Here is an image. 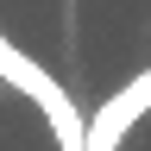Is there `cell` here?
Returning <instances> with one entry per match:
<instances>
[{"mask_svg":"<svg viewBox=\"0 0 151 151\" xmlns=\"http://www.w3.org/2000/svg\"><path fill=\"white\" fill-rule=\"evenodd\" d=\"M0 82H6V88H19L38 113H44V126H50L57 151H82V145H88V120L76 113V101L63 94V82H57L44 63H32V57L19 50L6 32H0Z\"/></svg>","mask_w":151,"mask_h":151,"instance_id":"6da1fadb","label":"cell"},{"mask_svg":"<svg viewBox=\"0 0 151 151\" xmlns=\"http://www.w3.org/2000/svg\"><path fill=\"white\" fill-rule=\"evenodd\" d=\"M145 113H151V69H139L132 82H120L101 107H94V120H88V145H82V151H120Z\"/></svg>","mask_w":151,"mask_h":151,"instance_id":"7a4b0ae2","label":"cell"}]
</instances>
